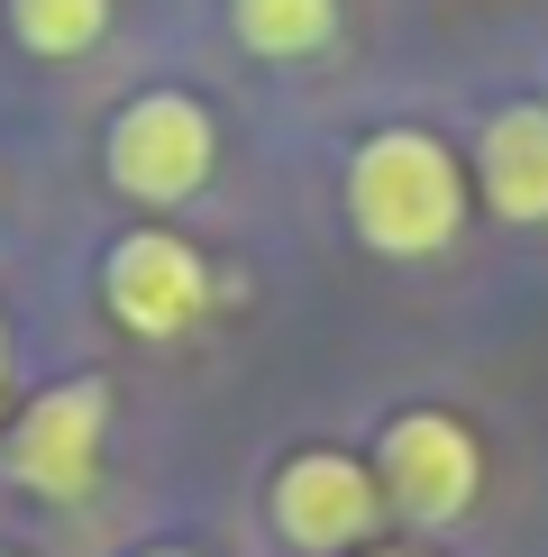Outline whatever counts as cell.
I'll list each match as a JSON object with an SVG mask.
<instances>
[{"label":"cell","mask_w":548,"mask_h":557,"mask_svg":"<svg viewBox=\"0 0 548 557\" xmlns=\"http://www.w3.org/2000/svg\"><path fill=\"white\" fill-rule=\"evenodd\" d=\"M466 193H475V165H457L448 137H429L411 120L357 137V156H348V228H357V247H375L394 265L448 257L457 228H466Z\"/></svg>","instance_id":"6da1fadb"},{"label":"cell","mask_w":548,"mask_h":557,"mask_svg":"<svg viewBox=\"0 0 548 557\" xmlns=\"http://www.w3.org/2000/svg\"><path fill=\"white\" fill-rule=\"evenodd\" d=\"M101 174L137 211H183L220 174V120L201 110V91H174V83L128 91L101 128Z\"/></svg>","instance_id":"7a4b0ae2"},{"label":"cell","mask_w":548,"mask_h":557,"mask_svg":"<svg viewBox=\"0 0 548 557\" xmlns=\"http://www.w3.org/2000/svg\"><path fill=\"white\" fill-rule=\"evenodd\" d=\"M110 457V384L101 375H55L46 393L18 403L10 438H0V475L28 503H83Z\"/></svg>","instance_id":"3957f363"},{"label":"cell","mask_w":548,"mask_h":557,"mask_svg":"<svg viewBox=\"0 0 548 557\" xmlns=\"http://www.w3.org/2000/svg\"><path fill=\"white\" fill-rule=\"evenodd\" d=\"M384 475L357 448H292L265 484V521L292 557H357L384 530Z\"/></svg>","instance_id":"277c9868"},{"label":"cell","mask_w":548,"mask_h":557,"mask_svg":"<svg viewBox=\"0 0 548 557\" xmlns=\"http://www.w3.org/2000/svg\"><path fill=\"white\" fill-rule=\"evenodd\" d=\"M375 475H384L394 521L457 530L475 512V494H485V448H475V430L457 421V411L411 403V411H394V421L375 430Z\"/></svg>","instance_id":"5b68a950"},{"label":"cell","mask_w":548,"mask_h":557,"mask_svg":"<svg viewBox=\"0 0 548 557\" xmlns=\"http://www.w3.org/2000/svg\"><path fill=\"white\" fill-rule=\"evenodd\" d=\"M211 293H220L211 257H201L183 228H128V238H110V257H101L110 320H120L128 338H147V347L201 330V320H211Z\"/></svg>","instance_id":"8992f818"},{"label":"cell","mask_w":548,"mask_h":557,"mask_svg":"<svg viewBox=\"0 0 548 557\" xmlns=\"http://www.w3.org/2000/svg\"><path fill=\"white\" fill-rule=\"evenodd\" d=\"M475 193L502 228H548V101H502L475 128Z\"/></svg>","instance_id":"52a82bcc"},{"label":"cell","mask_w":548,"mask_h":557,"mask_svg":"<svg viewBox=\"0 0 548 557\" xmlns=\"http://www.w3.org/2000/svg\"><path fill=\"white\" fill-rule=\"evenodd\" d=\"M228 37L265 64H302L338 37V0H228Z\"/></svg>","instance_id":"ba28073f"},{"label":"cell","mask_w":548,"mask_h":557,"mask_svg":"<svg viewBox=\"0 0 548 557\" xmlns=\"http://www.w3.org/2000/svg\"><path fill=\"white\" fill-rule=\"evenodd\" d=\"M0 28L18 55L37 64H74L110 37V0H0Z\"/></svg>","instance_id":"9c48e42d"},{"label":"cell","mask_w":548,"mask_h":557,"mask_svg":"<svg viewBox=\"0 0 548 557\" xmlns=\"http://www.w3.org/2000/svg\"><path fill=\"white\" fill-rule=\"evenodd\" d=\"M10 357H18V347H10V320H0V438H10V421H18V403H10Z\"/></svg>","instance_id":"30bf717a"},{"label":"cell","mask_w":548,"mask_h":557,"mask_svg":"<svg viewBox=\"0 0 548 557\" xmlns=\"http://www.w3.org/2000/svg\"><path fill=\"white\" fill-rule=\"evenodd\" d=\"M128 557H201V548H174V540H155V548H128Z\"/></svg>","instance_id":"8fae6325"},{"label":"cell","mask_w":548,"mask_h":557,"mask_svg":"<svg viewBox=\"0 0 548 557\" xmlns=\"http://www.w3.org/2000/svg\"><path fill=\"white\" fill-rule=\"evenodd\" d=\"M357 557H429V548H357Z\"/></svg>","instance_id":"7c38bea8"},{"label":"cell","mask_w":548,"mask_h":557,"mask_svg":"<svg viewBox=\"0 0 548 557\" xmlns=\"http://www.w3.org/2000/svg\"><path fill=\"white\" fill-rule=\"evenodd\" d=\"M0 557H10V548H0Z\"/></svg>","instance_id":"4fadbf2b"}]
</instances>
